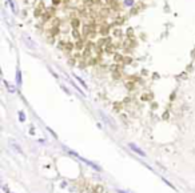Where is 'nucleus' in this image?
Listing matches in <instances>:
<instances>
[{
  "label": "nucleus",
  "mask_w": 195,
  "mask_h": 193,
  "mask_svg": "<svg viewBox=\"0 0 195 193\" xmlns=\"http://www.w3.org/2000/svg\"><path fill=\"white\" fill-rule=\"evenodd\" d=\"M99 115H100V117H102V120L104 121V124H107L108 127L111 128V129H116V124H115V121L112 120V119L108 115H106L103 111H99Z\"/></svg>",
  "instance_id": "obj_1"
},
{
  "label": "nucleus",
  "mask_w": 195,
  "mask_h": 193,
  "mask_svg": "<svg viewBox=\"0 0 195 193\" xmlns=\"http://www.w3.org/2000/svg\"><path fill=\"white\" fill-rule=\"evenodd\" d=\"M128 148L131 149L132 152H135L137 155H139V156H142V157H146V152L144 151H142L140 148L137 145V144H134V143H128Z\"/></svg>",
  "instance_id": "obj_2"
},
{
  "label": "nucleus",
  "mask_w": 195,
  "mask_h": 193,
  "mask_svg": "<svg viewBox=\"0 0 195 193\" xmlns=\"http://www.w3.org/2000/svg\"><path fill=\"white\" fill-rule=\"evenodd\" d=\"M24 41L27 43V47H28V48H31V50H33V51L36 50L35 43H33V40H31V38H28V36H24Z\"/></svg>",
  "instance_id": "obj_3"
},
{
  "label": "nucleus",
  "mask_w": 195,
  "mask_h": 193,
  "mask_svg": "<svg viewBox=\"0 0 195 193\" xmlns=\"http://www.w3.org/2000/svg\"><path fill=\"white\" fill-rule=\"evenodd\" d=\"M23 84V79H21V72L19 68H16V85L17 87H21Z\"/></svg>",
  "instance_id": "obj_4"
},
{
  "label": "nucleus",
  "mask_w": 195,
  "mask_h": 193,
  "mask_svg": "<svg viewBox=\"0 0 195 193\" xmlns=\"http://www.w3.org/2000/svg\"><path fill=\"white\" fill-rule=\"evenodd\" d=\"M11 146H12V148H14V149H15V151H16L17 153H21V155H23V151H21V148H20L19 145H17L16 143H14V141H12V143H11Z\"/></svg>",
  "instance_id": "obj_5"
},
{
  "label": "nucleus",
  "mask_w": 195,
  "mask_h": 193,
  "mask_svg": "<svg viewBox=\"0 0 195 193\" xmlns=\"http://www.w3.org/2000/svg\"><path fill=\"white\" fill-rule=\"evenodd\" d=\"M17 115H19V120H20L21 122L26 121V113L21 112V111H19V113H17Z\"/></svg>",
  "instance_id": "obj_6"
},
{
  "label": "nucleus",
  "mask_w": 195,
  "mask_h": 193,
  "mask_svg": "<svg viewBox=\"0 0 195 193\" xmlns=\"http://www.w3.org/2000/svg\"><path fill=\"white\" fill-rule=\"evenodd\" d=\"M74 77H75V79H76V80H78V81L80 83V84H82V87H83V88H86V89H87V84H86V83H84V81H83V80H82V79H80V77H79V76H74Z\"/></svg>",
  "instance_id": "obj_7"
},
{
  "label": "nucleus",
  "mask_w": 195,
  "mask_h": 193,
  "mask_svg": "<svg viewBox=\"0 0 195 193\" xmlns=\"http://www.w3.org/2000/svg\"><path fill=\"white\" fill-rule=\"evenodd\" d=\"M124 4L127 7H132L134 5V0H124Z\"/></svg>",
  "instance_id": "obj_8"
},
{
  "label": "nucleus",
  "mask_w": 195,
  "mask_h": 193,
  "mask_svg": "<svg viewBox=\"0 0 195 193\" xmlns=\"http://www.w3.org/2000/svg\"><path fill=\"white\" fill-rule=\"evenodd\" d=\"M60 87H61V89H63L64 92H66V93H67V95H71V92L68 91V88H67V87H66V85H64V84H61V85H60Z\"/></svg>",
  "instance_id": "obj_9"
},
{
  "label": "nucleus",
  "mask_w": 195,
  "mask_h": 193,
  "mask_svg": "<svg viewBox=\"0 0 195 193\" xmlns=\"http://www.w3.org/2000/svg\"><path fill=\"white\" fill-rule=\"evenodd\" d=\"M4 84H5V85H7V88H8V91H11V92H15V88H12V87H11V85H10V84H8V83H7V81H4Z\"/></svg>",
  "instance_id": "obj_10"
},
{
  "label": "nucleus",
  "mask_w": 195,
  "mask_h": 193,
  "mask_svg": "<svg viewBox=\"0 0 195 193\" xmlns=\"http://www.w3.org/2000/svg\"><path fill=\"white\" fill-rule=\"evenodd\" d=\"M118 193H126V192H123V191H120V189H119V191H118Z\"/></svg>",
  "instance_id": "obj_11"
}]
</instances>
